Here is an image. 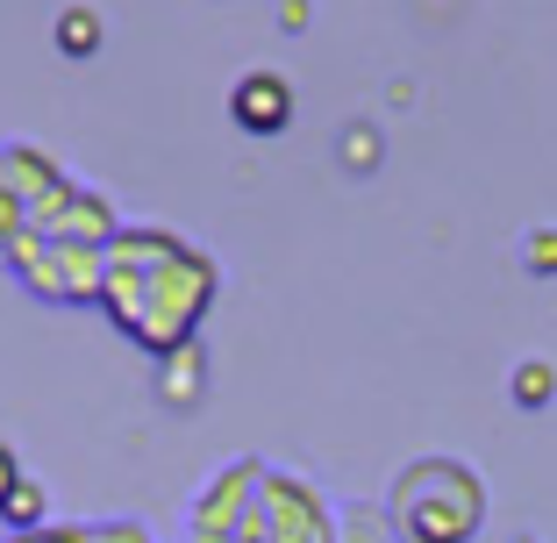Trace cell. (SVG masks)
I'll return each mask as SVG.
<instances>
[{
  "label": "cell",
  "instance_id": "obj_5",
  "mask_svg": "<svg viewBox=\"0 0 557 543\" xmlns=\"http://www.w3.org/2000/svg\"><path fill=\"white\" fill-rule=\"evenodd\" d=\"M230 115L244 122L250 136H278L286 122H294V86L278 79V72H244L230 94Z\"/></svg>",
  "mask_w": 557,
  "mask_h": 543
},
{
  "label": "cell",
  "instance_id": "obj_4",
  "mask_svg": "<svg viewBox=\"0 0 557 543\" xmlns=\"http://www.w3.org/2000/svg\"><path fill=\"white\" fill-rule=\"evenodd\" d=\"M264 543H336L329 508L308 479H286V472L264 479Z\"/></svg>",
  "mask_w": 557,
  "mask_h": 543
},
{
  "label": "cell",
  "instance_id": "obj_13",
  "mask_svg": "<svg viewBox=\"0 0 557 543\" xmlns=\"http://www.w3.org/2000/svg\"><path fill=\"white\" fill-rule=\"evenodd\" d=\"M29 543H94V536H29Z\"/></svg>",
  "mask_w": 557,
  "mask_h": 543
},
{
  "label": "cell",
  "instance_id": "obj_11",
  "mask_svg": "<svg viewBox=\"0 0 557 543\" xmlns=\"http://www.w3.org/2000/svg\"><path fill=\"white\" fill-rule=\"evenodd\" d=\"M15 486H22V472H15V451L0 444V515H8V501H15Z\"/></svg>",
  "mask_w": 557,
  "mask_h": 543
},
{
  "label": "cell",
  "instance_id": "obj_8",
  "mask_svg": "<svg viewBox=\"0 0 557 543\" xmlns=\"http://www.w3.org/2000/svg\"><path fill=\"white\" fill-rule=\"evenodd\" d=\"M36 515H44V494H36L29 479H22V486H15V501H8V522H15V529H29Z\"/></svg>",
  "mask_w": 557,
  "mask_h": 543
},
{
  "label": "cell",
  "instance_id": "obj_6",
  "mask_svg": "<svg viewBox=\"0 0 557 543\" xmlns=\"http://www.w3.org/2000/svg\"><path fill=\"white\" fill-rule=\"evenodd\" d=\"M58 50H72V58L100 50V15L94 8H65V15H58Z\"/></svg>",
  "mask_w": 557,
  "mask_h": 543
},
{
  "label": "cell",
  "instance_id": "obj_9",
  "mask_svg": "<svg viewBox=\"0 0 557 543\" xmlns=\"http://www.w3.org/2000/svg\"><path fill=\"white\" fill-rule=\"evenodd\" d=\"M529 272H557V230L529 236Z\"/></svg>",
  "mask_w": 557,
  "mask_h": 543
},
{
  "label": "cell",
  "instance_id": "obj_12",
  "mask_svg": "<svg viewBox=\"0 0 557 543\" xmlns=\"http://www.w3.org/2000/svg\"><path fill=\"white\" fill-rule=\"evenodd\" d=\"M344 144H350V165H364V158H372V129H350Z\"/></svg>",
  "mask_w": 557,
  "mask_h": 543
},
{
  "label": "cell",
  "instance_id": "obj_3",
  "mask_svg": "<svg viewBox=\"0 0 557 543\" xmlns=\"http://www.w3.org/2000/svg\"><path fill=\"white\" fill-rule=\"evenodd\" d=\"M194 543H264V472L230 465L214 494L194 508Z\"/></svg>",
  "mask_w": 557,
  "mask_h": 543
},
{
  "label": "cell",
  "instance_id": "obj_1",
  "mask_svg": "<svg viewBox=\"0 0 557 543\" xmlns=\"http://www.w3.org/2000/svg\"><path fill=\"white\" fill-rule=\"evenodd\" d=\"M100 300L115 314V330H129L144 350H180L214 300V264L194 244H180V236L136 230L108 244Z\"/></svg>",
  "mask_w": 557,
  "mask_h": 543
},
{
  "label": "cell",
  "instance_id": "obj_10",
  "mask_svg": "<svg viewBox=\"0 0 557 543\" xmlns=\"http://www.w3.org/2000/svg\"><path fill=\"white\" fill-rule=\"evenodd\" d=\"M86 536H94V543H150L136 522H100V529H86Z\"/></svg>",
  "mask_w": 557,
  "mask_h": 543
},
{
  "label": "cell",
  "instance_id": "obj_7",
  "mask_svg": "<svg viewBox=\"0 0 557 543\" xmlns=\"http://www.w3.org/2000/svg\"><path fill=\"white\" fill-rule=\"evenodd\" d=\"M515 400H522V408H550V400H557V372L543 358L515 365Z\"/></svg>",
  "mask_w": 557,
  "mask_h": 543
},
{
  "label": "cell",
  "instance_id": "obj_2",
  "mask_svg": "<svg viewBox=\"0 0 557 543\" xmlns=\"http://www.w3.org/2000/svg\"><path fill=\"white\" fill-rule=\"evenodd\" d=\"M486 522V486L465 458H414L394 479V536L400 543H472Z\"/></svg>",
  "mask_w": 557,
  "mask_h": 543
}]
</instances>
